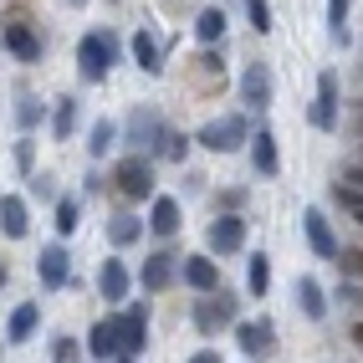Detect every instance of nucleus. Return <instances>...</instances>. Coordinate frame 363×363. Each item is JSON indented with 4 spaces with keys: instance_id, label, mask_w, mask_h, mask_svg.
I'll list each match as a JSON object with an SVG mask.
<instances>
[{
    "instance_id": "obj_1",
    "label": "nucleus",
    "mask_w": 363,
    "mask_h": 363,
    "mask_svg": "<svg viewBox=\"0 0 363 363\" xmlns=\"http://www.w3.org/2000/svg\"><path fill=\"white\" fill-rule=\"evenodd\" d=\"M118 62V36L113 31H87L77 41V72H82V82H103L108 72Z\"/></svg>"
},
{
    "instance_id": "obj_2",
    "label": "nucleus",
    "mask_w": 363,
    "mask_h": 363,
    "mask_svg": "<svg viewBox=\"0 0 363 363\" xmlns=\"http://www.w3.org/2000/svg\"><path fill=\"white\" fill-rule=\"evenodd\" d=\"M200 149H210V154H235L240 143H251V133H246V118L240 113H220V118H210V123L200 128Z\"/></svg>"
},
{
    "instance_id": "obj_3",
    "label": "nucleus",
    "mask_w": 363,
    "mask_h": 363,
    "mask_svg": "<svg viewBox=\"0 0 363 363\" xmlns=\"http://www.w3.org/2000/svg\"><path fill=\"white\" fill-rule=\"evenodd\" d=\"M113 184H118V195L123 200H154V164L149 159H118L113 169Z\"/></svg>"
},
{
    "instance_id": "obj_4",
    "label": "nucleus",
    "mask_w": 363,
    "mask_h": 363,
    "mask_svg": "<svg viewBox=\"0 0 363 363\" xmlns=\"http://www.w3.org/2000/svg\"><path fill=\"white\" fill-rule=\"evenodd\" d=\"M302 230H307V246L318 251L323 261H337V256H343V246H337V235H333L328 215H323L318 205H307V210H302Z\"/></svg>"
},
{
    "instance_id": "obj_5",
    "label": "nucleus",
    "mask_w": 363,
    "mask_h": 363,
    "mask_svg": "<svg viewBox=\"0 0 363 363\" xmlns=\"http://www.w3.org/2000/svg\"><path fill=\"white\" fill-rule=\"evenodd\" d=\"M312 128H323V133H333L337 128V72H323L318 77V98H312Z\"/></svg>"
},
{
    "instance_id": "obj_6",
    "label": "nucleus",
    "mask_w": 363,
    "mask_h": 363,
    "mask_svg": "<svg viewBox=\"0 0 363 363\" xmlns=\"http://www.w3.org/2000/svg\"><path fill=\"white\" fill-rule=\"evenodd\" d=\"M143 343H149V307H128L118 318V348H123V358H138Z\"/></svg>"
},
{
    "instance_id": "obj_7",
    "label": "nucleus",
    "mask_w": 363,
    "mask_h": 363,
    "mask_svg": "<svg viewBox=\"0 0 363 363\" xmlns=\"http://www.w3.org/2000/svg\"><path fill=\"white\" fill-rule=\"evenodd\" d=\"M0 41H6V52H11L16 62H41V36H36L31 21H6Z\"/></svg>"
},
{
    "instance_id": "obj_8",
    "label": "nucleus",
    "mask_w": 363,
    "mask_h": 363,
    "mask_svg": "<svg viewBox=\"0 0 363 363\" xmlns=\"http://www.w3.org/2000/svg\"><path fill=\"white\" fill-rule=\"evenodd\" d=\"M235 323V297L230 292H220V297H205L200 307H195V328L205 333V337H215L220 328H230Z\"/></svg>"
},
{
    "instance_id": "obj_9",
    "label": "nucleus",
    "mask_w": 363,
    "mask_h": 363,
    "mask_svg": "<svg viewBox=\"0 0 363 363\" xmlns=\"http://www.w3.org/2000/svg\"><path fill=\"white\" fill-rule=\"evenodd\" d=\"M36 277H41V286H67V277H72V256H67L62 240H46V246H41V256H36Z\"/></svg>"
},
{
    "instance_id": "obj_10",
    "label": "nucleus",
    "mask_w": 363,
    "mask_h": 363,
    "mask_svg": "<svg viewBox=\"0 0 363 363\" xmlns=\"http://www.w3.org/2000/svg\"><path fill=\"white\" fill-rule=\"evenodd\" d=\"M210 251L215 256H235L240 246H246V220L240 215H215V225H210Z\"/></svg>"
},
{
    "instance_id": "obj_11",
    "label": "nucleus",
    "mask_w": 363,
    "mask_h": 363,
    "mask_svg": "<svg viewBox=\"0 0 363 363\" xmlns=\"http://www.w3.org/2000/svg\"><path fill=\"white\" fill-rule=\"evenodd\" d=\"M240 103L256 108V113L272 108V67H266V62H251L246 67V77H240Z\"/></svg>"
},
{
    "instance_id": "obj_12",
    "label": "nucleus",
    "mask_w": 363,
    "mask_h": 363,
    "mask_svg": "<svg viewBox=\"0 0 363 363\" xmlns=\"http://www.w3.org/2000/svg\"><path fill=\"white\" fill-rule=\"evenodd\" d=\"M128 286H133V272H128V266L118 261V256H108V261L98 266V297L118 307V302L128 297Z\"/></svg>"
},
{
    "instance_id": "obj_13",
    "label": "nucleus",
    "mask_w": 363,
    "mask_h": 363,
    "mask_svg": "<svg viewBox=\"0 0 363 363\" xmlns=\"http://www.w3.org/2000/svg\"><path fill=\"white\" fill-rule=\"evenodd\" d=\"M179 272H184V281L195 286V292H220V266H215L205 251H200V256H184Z\"/></svg>"
},
{
    "instance_id": "obj_14",
    "label": "nucleus",
    "mask_w": 363,
    "mask_h": 363,
    "mask_svg": "<svg viewBox=\"0 0 363 363\" xmlns=\"http://www.w3.org/2000/svg\"><path fill=\"white\" fill-rule=\"evenodd\" d=\"M87 353L98 358V363H108V358H123V348H118V318H103V323H92Z\"/></svg>"
},
{
    "instance_id": "obj_15",
    "label": "nucleus",
    "mask_w": 363,
    "mask_h": 363,
    "mask_svg": "<svg viewBox=\"0 0 363 363\" xmlns=\"http://www.w3.org/2000/svg\"><path fill=\"white\" fill-rule=\"evenodd\" d=\"M174 256H169V251H154L149 261H143V272H138V281H143V292H164V286L169 281H174Z\"/></svg>"
},
{
    "instance_id": "obj_16",
    "label": "nucleus",
    "mask_w": 363,
    "mask_h": 363,
    "mask_svg": "<svg viewBox=\"0 0 363 363\" xmlns=\"http://www.w3.org/2000/svg\"><path fill=\"white\" fill-rule=\"evenodd\" d=\"M26 230H31V210H26V200H16V195H0V235L21 240Z\"/></svg>"
},
{
    "instance_id": "obj_17",
    "label": "nucleus",
    "mask_w": 363,
    "mask_h": 363,
    "mask_svg": "<svg viewBox=\"0 0 363 363\" xmlns=\"http://www.w3.org/2000/svg\"><path fill=\"white\" fill-rule=\"evenodd\" d=\"M235 343H240V353L266 358V353H272V343H277V333H272V323H240V328H235Z\"/></svg>"
},
{
    "instance_id": "obj_18",
    "label": "nucleus",
    "mask_w": 363,
    "mask_h": 363,
    "mask_svg": "<svg viewBox=\"0 0 363 363\" xmlns=\"http://www.w3.org/2000/svg\"><path fill=\"white\" fill-rule=\"evenodd\" d=\"M128 52H133V62H138L143 72H149V77H159V72H164V46L154 41V31H133Z\"/></svg>"
},
{
    "instance_id": "obj_19",
    "label": "nucleus",
    "mask_w": 363,
    "mask_h": 363,
    "mask_svg": "<svg viewBox=\"0 0 363 363\" xmlns=\"http://www.w3.org/2000/svg\"><path fill=\"white\" fill-rule=\"evenodd\" d=\"M128 138H133V143H149V149L159 154V149H164V138H169V128L159 123V113H133Z\"/></svg>"
},
{
    "instance_id": "obj_20",
    "label": "nucleus",
    "mask_w": 363,
    "mask_h": 363,
    "mask_svg": "<svg viewBox=\"0 0 363 363\" xmlns=\"http://www.w3.org/2000/svg\"><path fill=\"white\" fill-rule=\"evenodd\" d=\"M292 292H297V307L307 312L312 323H323V318H328V297H323L318 277H297V286H292Z\"/></svg>"
},
{
    "instance_id": "obj_21",
    "label": "nucleus",
    "mask_w": 363,
    "mask_h": 363,
    "mask_svg": "<svg viewBox=\"0 0 363 363\" xmlns=\"http://www.w3.org/2000/svg\"><path fill=\"white\" fill-rule=\"evenodd\" d=\"M251 164L261 169V174H277V169H281V159H277V133H272V128L251 133Z\"/></svg>"
},
{
    "instance_id": "obj_22",
    "label": "nucleus",
    "mask_w": 363,
    "mask_h": 363,
    "mask_svg": "<svg viewBox=\"0 0 363 363\" xmlns=\"http://www.w3.org/2000/svg\"><path fill=\"white\" fill-rule=\"evenodd\" d=\"M149 230H154V235H174V230H179V200L159 195L154 210H149Z\"/></svg>"
},
{
    "instance_id": "obj_23",
    "label": "nucleus",
    "mask_w": 363,
    "mask_h": 363,
    "mask_svg": "<svg viewBox=\"0 0 363 363\" xmlns=\"http://www.w3.org/2000/svg\"><path fill=\"white\" fill-rule=\"evenodd\" d=\"M36 323H41V307H36V302H21V307L11 312V323H6L11 343H26V337L36 333Z\"/></svg>"
},
{
    "instance_id": "obj_24",
    "label": "nucleus",
    "mask_w": 363,
    "mask_h": 363,
    "mask_svg": "<svg viewBox=\"0 0 363 363\" xmlns=\"http://www.w3.org/2000/svg\"><path fill=\"white\" fill-rule=\"evenodd\" d=\"M195 36H200L205 46H215V41H225V11H220V6H210V11H200V16H195Z\"/></svg>"
},
{
    "instance_id": "obj_25",
    "label": "nucleus",
    "mask_w": 363,
    "mask_h": 363,
    "mask_svg": "<svg viewBox=\"0 0 363 363\" xmlns=\"http://www.w3.org/2000/svg\"><path fill=\"white\" fill-rule=\"evenodd\" d=\"M138 215H128V210H118L113 215V220H108V240H113V246H133V240H138Z\"/></svg>"
},
{
    "instance_id": "obj_26",
    "label": "nucleus",
    "mask_w": 363,
    "mask_h": 363,
    "mask_svg": "<svg viewBox=\"0 0 363 363\" xmlns=\"http://www.w3.org/2000/svg\"><path fill=\"white\" fill-rule=\"evenodd\" d=\"M246 286H251L256 297H266V286H272V261H266V251H256L246 261Z\"/></svg>"
},
{
    "instance_id": "obj_27",
    "label": "nucleus",
    "mask_w": 363,
    "mask_h": 363,
    "mask_svg": "<svg viewBox=\"0 0 363 363\" xmlns=\"http://www.w3.org/2000/svg\"><path fill=\"white\" fill-rule=\"evenodd\" d=\"M72 128H77V98H57V108H52V133H57V138H72Z\"/></svg>"
},
{
    "instance_id": "obj_28",
    "label": "nucleus",
    "mask_w": 363,
    "mask_h": 363,
    "mask_svg": "<svg viewBox=\"0 0 363 363\" xmlns=\"http://www.w3.org/2000/svg\"><path fill=\"white\" fill-rule=\"evenodd\" d=\"M113 138H118V128L108 123V118H98V123H92V133H87V154H92V159H103V154L113 149Z\"/></svg>"
},
{
    "instance_id": "obj_29",
    "label": "nucleus",
    "mask_w": 363,
    "mask_h": 363,
    "mask_svg": "<svg viewBox=\"0 0 363 363\" xmlns=\"http://www.w3.org/2000/svg\"><path fill=\"white\" fill-rule=\"evenodd\" d=\"M77 220H82V205L72 200V195H62V200H57V235L67 240L72 230H77Z\"/></svg>"
},
{
    "instance_id": "obj_30",
    "label": "nucleus",
    "mask_w": 363,
    "mask_h": 363,
    "mask_svg": "<svg viewBox=\"0 0 363 363\" xmlns=\"http://www.w3.org/2000/svg\"><path fill=\"white\" fill-rule=\"evenodd\" d=\"M328 36L337 46L348 41V0H328Z\"/></svg>"
},
{
    "instance_id": "obj_31",
    "label": "nucleus",
    "mask_w": 363,
    "mask_h": 363,
    "mask_svg": "<svg viewBox=\"0 0 363 363\" xmlns=\"http://www.w3.org/2000/svg\"><path fill=\"white\" fill-rule=\"evenodd\" d=\"M246 16H251V26L266 36L272 31V0H246Z\"/></svg>"
},
{
    "instance_id": "obj_32",
    "label": "nucleus",
    "mask_w": 363,
    "mask_h": 363,
    "mask_svg": "<svg viewBox=\"0 0 363 363\" xmlns=\"http://www.w3.org/2000/svg\"><path fill=\"white\" fill-rule=\"evenodd\" d=\"M159 154H164V159H174V164H184V154H189V138H184V133H169Z\"/></svg>"
},
{
    "instance_id": "obj_33",
    "label": "nucleus",
    "mask_w": 363,
    "mask_h": 363,
    "mask_svg": "<svg viewBox=\"0 0 363 363\" xmlns=\"http://www.w3.org/2000/svg\"><path fill=\"white\" fill-rule=\"evenodd\" d=\"M52 363H77V343H72V337H57V343H52Z\"/></svg>"
},
{
    "instance_id": "obj_34",
    "label": "nucleus",
    "mask_w": 363,
    "mask_h": 363,
    "mask_svg": "<svg viewBox=\"0 0 363 363\" xmlns=\"http://www.w3.org/2000/svg\"><path fill=\"white\" fill-rule=\"evenodd\" d=\"M16 164L26 169V174L36 169V149H31V138H21V143H16Z\"/></svg>"
},
{
    "instance_id": "obj_35",
    "label": "nucleus",
    "mask_w": 363,
    "mask_h": 363,
    "mask_svg": "<svg viewBox=\"0 0 363 363\" xmlns=\"http://www.w3.org/2000/svg\"><path fill=\"white\" fill-rule=\"evenodd\" d=\"M36 123H41V103L26 98V103H21V128H36Z\"/></svg>"
},
{
    "instance_id": "obj_36",
    "label": "nucleus",
    "mask_w": 363,
    "mask_h": 363,
    "mask_svg": "<svg viewBox=\"0 0 363 363\" xmlns=\"http://www.w3.org/2000/svg\"><path fill=\"white\" fill-rule=\"evenodd\" d=\"M36 195H41V200H57V184L46 179V174H36Z\"/></svg>"
},
{
    "instance_id": "obj_37",
    "label": "nucleus",
    "mask_w": 363,
    "mask_h": 363,
    "mask_svg": "<svg viewBox=\"0 0 363 363\" xmlns=\"http://www.w3.org/2000/svg\"><path fill=\"white\" fill-rule=\"evenodd\" d=\"M189 363H220V353H215V348H200V353L189 358Z\"/></svg>"
},
{
    "instance_id": "obj_38",
    "label": "nucleus",
    "mask_w": 363,
    "mask_h": 363,
    "mask_svg": "<svg viewBox=\"0 0 363 363\" xmlns=\"http://www.w3.org/2000/svg\"><path fill=\"white\" fill-rule=\"evenodd\" d=\"M0 292H6V266H0Z\"/></svg>"
},
{
    "instance_id": "obj_39",
    "label": "nucleus",
    "mask_w": 363,
    "mask_h": 363,
    "mask_svg": "<svg viewBox=\"0 0 363 363\" xmlns=\"http://www.w3.org/2000/svg\"><path fill=\"white\" fill-rule=\"evenodd\" d=\"M67 6H87V0H67Z\"/></svg>"
},
{
    "instance_id": "obj_40",
    "label": "nucleus",
    "mask_w": 363,
    "mask_h": 363,
    "mask_svg": "<svg viewBox=\"0 0 363 363\" xmlns=\"http://www.w3.org/2000/svg\"><path fill=\"white\" fill-rule=\"evenodd\" d=\"M358 343H363V328H358Z\"/></svg>"
}]
</instances>
